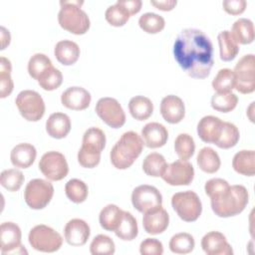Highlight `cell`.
<instances>
[{"label": "cell", "instance_id": "ffe728a7", "mask_svg": "<svg viewBox=\"0 0 255 255\" xmlns=\"http://www.w3.org/2000/svg\"><path fill=\"white\" fill-rule=\"evenodd\" d=\"M223 121L214 116H205L197 124V134L200 139L207 143H214L217 141Z\"/></svg>", "mask_w": 255, "mask_h": 255}, {"label": "cell", "instance_id": "b9f144b4", "mask_svg": "<svg viewBox=\"0 0 255 255\" xmlns=\"http://www.w3.org/2000/svg\"><path fill=\"white\" fill-rule=\"evenodd\" d=\"M24 175L22 171L16 168L5 169L0 174L1 185L9 191H17L24 182Z\"/></svg>", "mask_w": 255, "mask_h": 255}, {"label": "cell", "instance_id": "681fc988", "mask_svg": "<svg viewBox=\"0 0 255 255\" xmlns=\"http://www.w3.org/2000/svg\"><path fill=\"white\" fill-rule=\"evenodd\" d=\"M245 0H225L222 2L223 9L231 15H239L245 11L246 8Z\"/></svg>", "mask_w": 255, "mask_h": 255}, {"label": "cell", "instance_id": "5bb4252c", "mask_svg": "<svg viewBox=\"0 0 255 255\" xmlns=\"http://www.w3.org/2000/svg\"><path fill=\"white\" fill-rule=\"evenodd\" d=\"M161 177L169 185H188L193 180L194 168L187 160L177 159L167 164Z\"/></svg>", "mask_w": 255, "mask_h": 255}, {"label": "cell", "instance_id": "7c38bea8", "mask_svg": "<svg viewBox=\"0 0 255 255\" xmlns=\"http://www.w3.org/2000/svg\"><path fill=\"white\" fill-rule=\"evenodd\" d=\"M39 169L52 181L65 178L69 172V165L63 153L55 150L44 153L39 161Z\"/></svg>", "mask_w": 255, "mask_h": 255}, {"label": "cell", "instance_id": "1f68e13d", "mask_svg": "<svg viewBox=\"0 0 255 255\" xmlns=\"http://www.w3.org/2000/svg\"><path fill=\"white\" fill-rule=\"evenodd\" d=\"M124 210H122L116 204L106 205L100 212L99 221L101 226L108 231H114L117 229Z\"/></svg>", "mask_w": 255, "mask_h": 255}, {"label": "cell", "instance_id": "4316f807", "mask_svg": "<svg viewBox=\"0 0 255 255\" xmlns=\"http://www.w3.org/2000/svg\"><path fill=\"white\" fill-rule=\"evenodd\" d=\"M230 33L237 44H250L254 40V24L250 19L239 18L233 23Z\"/></svg>", "mask_w": 255, "mask_h": 255}, {"label": "cell", "instance_id": "7bdbcfd3", "mask_svg": "<svg viewBox=\"0 0 255 255\" xmlns=\"http://www.w3.org/2000/svg\"><path fill=\"white\" fill-rule=\"evenodd\" d=\"M129 17L130 14L128 13V11L118 2H116V4L114 5L109 6L105 12L106 20L115 27L124 26L128 21Z\"/></svg>", "mask_w": 255, "mask_h": 255}, {"label": "cell", "instance_id": "f35d334b", "mask_svg": "<svg viewBox=\"0 0 255 255\" xmlns=\"http://www.w3.org/2000/svg\"><path fill=\"white\" fill-rule=\"evenodd\" d=\"M138 25L144 32L148 34H156L164 28L165 21L162 16L156 13L146 12L139 17Z\"/></svg>", "mask_w": 255, "mask_h": 255}, {"label": "cell", "instance_id": "484cf974", "mask_svg": "<svg viewBox=\"0 0 255 255\" xmlns=\"http://www.w3.org/2000/svg\"><path fill=\"white\" fill-rule=\"evenodd\" d=\"M233 169L246 176H253L255 173V152L254 150L243 149L235 153L232 159Z\"/></svg>", "mask_w": 255, "mask_h": 255}, {"label": "cell", "instance_id": "44dd1931", "mask_svg": "<svg viewBox=\"0 0 255 255\" xmlns=\"http://www.w3.org/2000/svg\"><path fill=\"white\" fill-rule=\"evenodd\" d=\"M142 225L146 233L156 235L162 233L168 226L169 215L167 211L161 207L156 210L143 213Z\"/></svg>", "mask_w": 255, "mask_h": 255}, {"label": "cell", "instance_id": "ac0fdd59", "mask_svg": "<svg viewBox=\"0 0 255 255\" xmlns=\"http://www.w3.org/2000/svg\"><path fill=\"white\" fill-rule=\"evenodd\" d=\"M91 94L82 87H70L61 95V103L64 107L74 110L82 111L87 109L91 104Z\"/></svg>", "mask_w": 255, "mask_h": 255}, {"label": "cell", "instance_id": "816d5d0a", "mask_svg": "<svg viewBox=\"0 0 255 255\" xmlns=\"http://www.w3.org/2000/svg\"><path fill=\"white\" fill-rule=\"evenodd\" d=\"M150 4L155 6L157 9L162 11H170L177 4L176 0H160V1H150Z\"/></svg>", "mask_w": 255, "mask_h": 255}, {"label": "cell", "instance_id": "277c9868", "mask_svg": "<svg viewBox=\"0 0 255 255\" xmlns=\"http://www.w3.org/2000/svg\"><path fill=\"white\" fill-rule=\"evenodd\" d=\"M84 1L80 0H62L61 9L58 13L60 26L75 35H83L90 28V19L88 14L81 9Z\"/></svg>", "mask_w": 255, "mask_h": 255}, {"label": "cell", "instance_id": "9c48e42d", "mask_svg": "<svg viewBox=\"0 0 255 255\" xmlns=\"http://www.w3.org/2000/svg\"><path fill=\"white\" fill-rule=\"evenodd\" d=\"M234 88L241 94H251L255 91V57L244 55L235 65Z\"/></svg>", "mask_w": 255, "mask_h": 255}, {"label": "cell", "instance_id": "bcb514c9", "mask_svg": "<svg viewBox=\"0 0 255 255\" xmlns=\"http://www.w3.org/2000/svg\"><path fill=\"white\" fill-rule=\"evenodd\" d=\"M115 251V242L111 237L105 234L97 235L90 245V252L93 255H113Z\"/></svg>", "mask_w": 255, "mask_h": 255}, {"label": "cell", "instance_id": "6da1fadb", "mask_svg": "<svg viewBox=\"0 0 255 255\" xmlns=\"http://www.w3.org/2000/svg\"><path fill=\"white\" fill-rule=\"evenodd\" d=\"M174 59L191 78L205 79L213 66V46L208 36L199 29L180 31L173 45Z\"/></svg>", "mask_w": 255, "mask_h": 255}, {"label": "cell", "instance_id": "74e56055", "mask_svg": "<svg viewBox=\"0 0 255 255\" xmlns=\"http://www.w3.org/2000/svg\"><path fill=\"white\" fill-rule=\"evenodd\" d=\"M12 66L11 62L5 58H0V98L4 99L9 96L14 88V84L11 78Z\"/></svg>", "mask_w": 255, "mask_h": 255}, {"label": "cell", "instance_id": "f6af8a7d", "mask_svg": "<svg viewBox=\"0 0 255 255\" xmlns=\"http://www.w3.org/2000/svg\"><path fill=\"white\" fill-rule=\"evenodd\" d=\"M38 84L45 91H53L58 89L63 82V75L60 70L55 67H50L47 69L37 80Z\"/></svg>", "mask_w": 255, "mask_h": 255}, {"label": "cell", "instance_id": "d6a6232c", "mask_svg": "<svg viewBox=\"0 0 255 255\" xmlns=\"http://www.w3.org/2000/svg\"><path fill=\"white\" fill-rule=\"evenodd\" d=\"M167 166L164 156L158 152H151L145 156L142 161V169L148 176H161Z\"/></svg>", "mask_w": 255, "mask_h": 255}, {"label": "cell", "instance_id": "4dcf8cb0", "mask_svg": "<svg viewBox=\"0 0 255 255\" xmlns=\"http://www.w3.org/2000/svg\"><path fill=\"white\" fill-rule=\"evenodd\" d=\"M217 40L220 50V59L225 62L233 60L239 52V46L231 35L230 31H221L218 34Z\"/></svg>", "mask_w": 255, "mask_h": 255}, {"label": "cell", "instance_id": "83f0119b", "mask_svg": "<svg viewBox=\"0 0 255 255\" xmlns=\"http://www.w3.org/2000/svg\"><path fill=\"white\" fill-rule=\"evenodd\" d=\"M128 111L133 119L144 121L152 115L153 104L144 96H135L129 100Z\"/></svg>", "mask_w": 255, "mask_h": 255}, {"label": "cell", "instance_id": "603a6c76", "mask_svg": "<svg viewBox=\"0 0 255 255\" xmlns=\"http://www.w3.org/2000/svg\"><path fill=\"white\" fill-rule=\"evenodd\" d=\"M71 130V120L64 113H53L46 122V131L51 137L63 138Z\"/></svg>", "mask_w": 255, "mask_h": 255}, {"label": "cell", "instance_id": "836d02e7", "mask_svg": "<svg viewBox=\"0 0 255 255\" xmlns=\"http://www.w3.org/2000/svg\"><path fill=\"white\" fill-rule=\"evenodd\" d=\"M240 137L238 128L229 122H223L220 135L215 144L220 148H230L236 145Z\"/></svg>", "mask_w": 255, "mask_h": 255}, {"label": "cell", "instance_id": "8992f818", "mask_svg": "<svg viewBox=\"0 0 255 255\" xmlns=\"http://www.w3.org/2000/svg\"><path fill=\"white\" fill-rule=\"evenodd\" d=\"M171 205L179 218L186 222H193L197 220L202 211L200 198L191 190L173 194L171 197Z\"/></svg>", "mask_w": 255, "mask_h": 255}, {"label": "cell", "instance_id": "3957f363", "mask_svg": "<svg viewBox=\"0 0 255 255\" xmlns=\"http://www.w3.org/2000/svg\"><path fill=\"white\" fill-rule=\"evenodd\" d=\"M249 200L248 190L240 184L231 185L227 191L211 199V208L219 217H231L241 213Z\"/></svg>", "mask_w": 255, "mask_h": 255}, {"label": "cell", "instance_id": "ee69618b", "mask_svg": "<svg viewBox=\"0 0 255 255\" xmlns=\"http://www.w3.org/2000/svg\"><path fill=\"white\" fill-rule=\"evenodd\" d=\"M52 66V61L48 56L42 53H36L28 62V73L33 79L38 80L39 77Z\"/></svg>", "mask_w": 255, "mask_h": 255}, {"label": "cell", "instance_id": "9a60e30c", "mask_svg": "<svg viewBox=\"0 0 255 255\" xmlns=\"http://www.w3.org/2000/svg\"><path fill=\"white\" fill-rule=\"evenodd\" d=\"M21 229L14 222H3L0 226V249L2 254L18 253V249H24L21 245Z\"/></svg>", "mask_w": 255, "mask_h": 255}, {"label": "cell", "instance_id": "c3c4849f", "mask_svg": "<svg viewBox=\"0 0 255 255\" xmlns=\"http://www.w3.org/2000/svg\"><path fill=\"white\" fill-rule=\"evenodd\" d=\"M141 255H161L163 253L162 243L155 238H146L139 245Z\"/></svg>", "mask_w": 255, "mask_h": 255}, {"label": "cell", "instance_id": "ba28073f", "mask_svg": "<svg viewBox=\"0 0 255 255\" xmlns=\"http://www.w3.org/2000/svg\"><path fill=\"white\" fill-rule=\"evenodd\" d=\"M54 195V187L51 182L42 178L30 180L24 190V199L32 209H43L51 201Z\"/></svg>", "mask_w": 255, "mask_h": 255}, {"label": "cell", "instance_id": "f907efd6", "mask_svg": "<svg viewBox=\"0 0 255 255\" xmlns=\"http://www.w3.org/2000/svg\"><path fill=\"white\" fill-rule=\"evenodd\" d=\"M117 2L124 6L128 11L130 16L139 12L142 4L140 0H118Z\"/></svg>", "mask_w": 255, "mask_h": 255}, {"label": "cell", "instance_id": "d590c367", "mask_svg": "<svg viewBox=\"0 0 255 255\" xmlns=\"http://www.w3.org/2000/svg\"><path fill=\"white\" fill-rule=\"evenodd\" d=\"M65 192L67 197L75 202V203H82L86 200L89 189L87 184L78 178L70 179L65 185Z\"/></svg>", "mask_w": 255, "mask_h": 255}, {"label": "cell", "instance_id": "ab89813d", "mask_svg": "<svg viewBox=\"0 0 255 255\" xmlns=\"http://www.w3.org/2000/svg\"><path fill=\"white\" fill-rule=\"evenodd\" d=\"M174 150L182 160H188L194 153V139L188 133H179L174 140Z\"/></svg>", "mask_w": 255, "mask_h": 255}, {"label": "cell", "instance_id": "7402d4cb", "mask_svg": "<svg viewBox=\"0 0 255 255\" xmlns=\"http://www.w3.org/2000/svg\"><path fill=\"white\" fill-rule=\"evenodd\" d=\"M141 136L144 144L149 148H157L166 143L168 131L159 123H148L141 129Z\"/></svg>", "mask_w": 255, "mask_h": 255}, {"label": "cell", "instance_id": "4fadbf2b", "mask_svg": "<svg viewBox=\"0 0 255 255\" xmlns=\"http://www.w3.org/2000/svg\"><path fill=\"white\" fill-rule=\"evenodd\" d=\"M95 111L101 120L113 128H119L126 123V114L120 103L114 98H101L96 104Z\"/></svg>", "mask_w": 255, "mask_h": 255}, {"label": "cell", "instance_id": "5b68a950", "mask_svg": "<svg viewBox=\"0 0 255 255\" xmlns=\"http://www.w3.org/2000/svg\"><path fill=\"white\" fill-rule=\"evenodd\" d=\"M105 145V132L96 127L88 128L83 135L82 146L78 152L79 163L86 168L97 166L101 160V152Z\"/></svg>", "mask_w": 255, "mask_h": 255}, {"label": "cell", "instance_id": "d4e9b609", "mask_svg": "<svg viewBox=\"0 0 255 255\" xmlns=\"http://www.w3.org/2000/svg\"><path fill=\"white\" fill-rule=\"evenodd\" d=\"M80 47L71 40L59 41L54 49V55L59 63L65 66L75 64L80 57Z\"/></svg>", "mask_w": 255, "mask_h": 255}, {"label": "cell", "instance_id": "cb8c5ba5", "mask_svg": "<svg viewBox=\"0 0 255 255\" xmlns=\"http://www.w3.org/2000/svg\"><path fill=\"white\" fill-rule=\"evenodd\" d=\"M37 151L34 145L27 142L18 143L10 153V159L14 166L19 168H27L33 164L36 159Z\"/></svg>", "mask_w": 255, "mask_h": 255}, {"label": "cell", "instance_id": "e575fe53", "mask_svg": "<svg viewBox=\"0 0 255 255\" xmlns=\"http://www.w3.org/2000/svg\"><path fill=\"white\" fill-rule=\"evenodd\" d=\"M194 238L186 232L177 233L169 240V249L175 254H188L194 249Z\"/></svg>", "mask_w": 255, "mask_h": 255}, {"label": "cell", "instance_id": "60d3db41", "mask_svg": "<svg viewBox=\"0 0 255 255\" xmlns=\"http://www.w3.org/2000/svg\"><path fill=\"white\" fill-rule=\"evenodd\" d=\"M212 88L216 93H227L234 89L233 71L224 68L220 69L212 81Z\"/></svg>", "mask_w": 255, "mask_h": 255}, {"label": "cell", "instance_id": "f546056e", "mask_svg": "<svg viewBox=\"0 0 255 255\" xmlns=\"http://www.w3.org/2000/svg\"><path fill=\"white\" fill-rule=\"evenodd\" d=\"M116 235L125 241H130L134 239L138 234L137 222L134 216L128 211H124L121 221L115 230Z\"/></svg>", "mask_w": 255, "mask_h": 255}, {"label": "cell", "instance_id": "d6986e66", "mask_svg": "<svg viewBox=\"0 0 255 255\" xmlns=\"http://www.w3.org/2000/svg\"><path fill=\"white\" fill-rule=\"evenodd\" d=\"M160 114L164 121L169 124H178L185 115V106L183 101L175 96H165L160 103Z\"/></svg>", "mask_w": 255, "mask_h": 255}, {"label": "cell", "instance_id": "e0dca14e", "mask_svg": "<svg viewBox=\"0 0 255 255\" xmlns=\"http://www.w3.org/2000/svg\"><path fill=\"white\" fill-rule=\"evenodd\" d=\"M202 250L207 255H232L233 250L226 237L218 231H210L201 239Z\"/></svg>", "mask_w": 255, "mask_h": 255}, {"label": "cell", "instance_id": "7a4b0ae2", "mask_svg": "<svg viewBox=\"0 0 255 255\" xmlns=\"http://www.w3.org/2000/svg\"><path fill=\"white\" fill-rule=\"evenodd\" d=\"M143 143V139L135 131L124 132L110 152L112 164L118 169L128 168L141 153Z\"/></svg>", "mask_w": 255, "mask_h": 255}, {"label": "cell", "instance_id": "7dc6e473", "mask_svg": "<svg viewBox=\"0 0 255 255\" xmlns=\"http://www.w3.org/2000/svg\"><path fill=\"white\" fill-rule=\"evenodd\" d=\"M229 187L230 185L225 179L211 178L206 181L204 185V190H205V193L210 197V199H212L223 194L225 191L229 189Z\"/></svg>", "mask_w": 255, "mask_h": 255}, {"label": "cell", "instance_id": "52a82bcc", "mask_svg": "<svg viewBox=\"0 0 255 255\" xmlns=\"http://www.w3.org/2000/svg\"><path fill=\"white\" fill-rule=\"evenodd\" d=\"M28 239L35 250L46 253L58 251L63 244L60 233L44 224L34 226L29 232Z\"/></svg>", "mask_w": 255, "mask_h": 255}, {"label": "cell", "instance_id": "8fae6325", "mask_svg": "<svg viewBox=\"0 0 255 255\" xmlns=\"http://www.w3.org/2000/svg\"><path fill=\"white\" fill-rule=\"evenodd\" d=\"M131 203L137 211L146 213L161 207L162 195L156 187L148 184H141L132 190Z\"/></svg>", "mask_w": 255, "mask_h": 255}, {"label": "cell", "instance_id": "f5cc1de1", "mask_svg": "<svg viewBox=\"0 0 255 255\" xmlns=\"http://www.w3.org/2000/svg\"><path fill=\"white\" fill-rule=\"evenodd\" d=\"M10 40H11V36L9 31L5 27L1 26V50H4L6 46L10 44Z\"/></svg>", "mask_w": 255, "mask_h": 255}, {"label": "cell", "instance_id": "8d00e7d4", "mask_svg": "<svg viewBox=\"0 0 255 255\" xmlns=\"http://www.w3.org/2000/svg\"><path fill=\"white\" fill-rule=\"evenodd\" d=\"M238 103V98L231 92L215 93L211 98V107L221 113H229L233 111Z\"/></svg>", "mask_w": 255, "mask_h": 255}, {"label": "cell", "instance_id": "2e32d148", "mask_svg": "<svg viewBox=\"0 0 255 255\" xmlns=\"http://www.w3.org/2000/svg\"><path fill=\"white\" fill-rule=\"evenodd\" d=\"M91 234L89 224L80 218H74L67 222L64 228L65 240L72 246H83L87 243Z\"/></svg>", "mask_w": 255, "mask_h": 255}, {"label": "cell", "instance_id": "f1b7e54d", "mask_svg": "<svg viewBox=\"0 0 255 255\" xmlns=\"http://www.w3.org/2000/svg\"><path fill=\"white\" fill-rule=\"evenodd\" d=\"M196 161L199 168L206 173L216 172L221 164L218 153L209 146H204L198 151Z\"/></svg>", "mask_w": 255, "mask_h": 255}, {"label": "cell", "instance_id": "30bf717a", "mask_svg": "<svg viewBox=\"0 0 255 255\" xmlns=\"http://www.w3.org/2000/svg\"><path fill=\"white\" fill-rule=\"evenodd\" d=\"M15 104L21 116L29 122H38L45 114L44 100L36 91H21L16 97Z\"/></svg>", "mask_w": 255, "mask_h": 255}]
</instances>
